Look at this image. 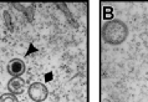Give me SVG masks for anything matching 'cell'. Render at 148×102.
<instances>
[{"label":"cell","instance_id":"cell-1","mask_svg":"<svg viewBox=\"0 0 148 102\" xmlns=\"http://www.w3.org/2000/svg\"><path fill=\"white\" fill-rule=\"evenodd\" d=\"M128 36V27L122 20L111 19L103 23L101 27V38L102 40L112 46L121 45L126 41Z\"/></svg>","mask_w":148,"mask_h":102},{"label":"cell","instance_id":"cell-2","mask_svg":"<svg viewBox=\"0 0 148 102\" xmlns=\"http://www.w3.org/2000/svg\"><path fill=\"white\" fill-rule=\"evenodd\" d=\"M27 95L34 102H42L47 99L49 90L42 82H32L27 88Z\"/></svg>","mask_w":148,"mask_h":102},{"label":"cell","instance_id":"cell-3","mask_svg":"<svg viewBox=\"0 0 148 102\" xmlns=\"http://www.w3.org/2000/svg\"><path fill=\"white\" fill-rule=\"evenodd\" d=\"M26 70L25 62L21 59H13L8 62L6 71L11 77H20Z\"/></svg>","mask_w":148,"mask_h":102},{"label":"cell","instance_id":"cell-4","mask_svg":"<svg viewBox=\"0 0 148 102\" xmlns=\"http://www.w3.org/2000/svg\"><path fill=\"white\" fill-rule=\"evenodd\" d=\"M8 90L13 95H21L25 91V81L21 77H11L8 82Z\"/></svg>","mask_w":148,"mask_h":102},{"label":"cell","instance_id":"cell-5","mask_svg":"<svg viewBox=\"0 0 148 102\" xmlns=\"http://www.w3.org/2000/svg\"><path fill=\"white\" fill-rule=\"evenodd\" d=\"M0 102H19V100L13 93H4L0 96Z\"/></svg>","mask_w":148,"mask_h":102}]
</instances>
